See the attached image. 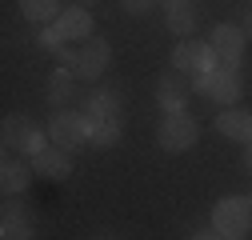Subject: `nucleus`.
Segmentation results:
<instances>
[{"instance_id":"f257e3e1","label":"nucleus","mask_w":252,"mask_h":240,"mask_svg":"<svg viewBox=\"0 0 252 240\" xmlns=\"http://www.w3.org/2000/svg\"><path fill=\"white\" fill-rule=\"evenodd\" d=\"M252 224V200L244 196H224V200H216L212 208V228L220 240H240Z\"/></svg>"},{"instance_id":"f03ea898","label":"nucleus","mask_w":252,"mask_h":240,"mask_svg":"<svg viewBox=\"0 0 252 240\" xmlns=\"http://www.w3.org/2000/svg\"><path fill=\"white\" fill-rule=\"evenodd\" d=\"M196 136H200V124L188 112H168L164 124H160V132H156V140H160L164 152H184V148L196 144Z\"/></svg>"},{"instance_id":"7ed1b4c3","label":"nucleus","mask_w":252,"mask_h":240,"mask_svg":"<svg viewBox=\"0 0 252 240\" xmlns=\"http://www.w3.org/2000/svg\"><path fill=\"white\" fill-rule=\"evenodd\" d=\"M196 92L208 100H220V104H236L240 100V72H228V68L196 72Z\"/></svg>"},{"instance_id":"20e7f679","label":"nucleus","mask_w":252,"mask_h":240,"mask_svg":"<svg viewBox=\"0 0 252 240\" xmlns=\"http://www.w3.org/2000/svg\"><path fill=\"white\" fill-rule=\"evenodd\" d=\"M212 52H216V68H228V72H240V56H244V28L236 24H216L212 32Z\"/></svg>"},{"instance_id":"39448f33","label":"nucleus","mask_w":252,"mask_h":240,"mask_svg":"<svg viewBox=\"0 0 252 240\" xmlns=\"http://www.w3.org/2000/svg\"><path fill=\"white\" fill-rule=\"evenodd\" d=\"M88 128H92V120L76 116V112H56L48 120V136H52L56 148H64V152H72V148H80L88 140Z\"/></svg>"},{"instance_id":"423d86ee","label":"nucleus","mask_w":252,"mask_h":240,"mask_svg":"<svg viewBox=\"0 0 252 240\" xmlns=\"http://www.w3.org/2000/svg\"><path fill=\"white\" fill-rule=\"evenodd\" d=\"M108 40H100V36H92V40H84V48L76 52V68H72V76H80V80H96L104 68H108Z\"/></svg>"},{"instance_id":"0eeeda50","label":"nucleus","mask_w":252,"mask_h":240,"mask_svg":"<svg viewBox=\"0 0 252 240\" xmlns=\"http://www.w3.org/2000/svg\"><path fill=\"white\" fill-rule=\"evenodd\" d=\"M172 64H176V72H208V68H216V52H212V44L188 40V44H176Z\"/></svg>"},{"instance_id":"6e6552de","label":"nucleus","mask_w":252,"mask_h":240,"mask_svg":"<svg viewBox=\"0 0 252 240\" xmlns=\"http://www.w3.org/2000/svg\"><path fill=\"white\" fill-rule=\"evenodd\" d=\"M56 32H60V40H92L88 32H92V16H88V8H64L56 16Z\"/></svg>"},{"instance_id":"1a4fd4ad","label":"nucleus","mask_w":252,"mask_h":240,"mask_svg":"<svg viewBox=\"0 0 252 240\" xmlns=\"http://www.w3.org/2000/svg\"><path fill=\"white\" fill-rule=\"evenodd\" d=\"M84 116L92 124H100V120H116L120 124V96L112 88H96V92L88 96V104H84Z\"/></svg>"},{"instance_id":"9d476101","label":"nucleus","mask_w":252,"mask_h":240,"mask_svg":"<svg viewBox=\"0 0 252 240\" xmlns=\"http://www.w3.org/2000/svg\"><path fill=\"white\" fill-rule=\"evenodd\" d=\"M32 168L40 172V176H48V180H64V176H72V160H68V152L64 148H44V152H36L32 156Z\"/></svg>"},{"instance_id":"9b49d317","label":"nucleus","mask_w":252,"mask_h":240,"mask_svg":"<svg viewBox=\"0 0 252 240\" xmlns=\"http://www.w3.org/2000/svg\"><path fill=\"white\" fill-rule=\"evenodd\" d=\"M28 180H32V168H28L24 160H4L0 164V188H4V196H20L28 188Z\"/></svg>"},{"instance_id":"f8f14e48","label":"nucleus","mask_w":252,"mask_h":240,"mask_svg":"<svg viewBox=\"0 0 252 240\" xmlns=\"http://www.w3.org/2000/svg\"><path fill=\"white\" fill-rule=\"evenodd\" d=\"M216 128L232 136V140H244L252 144V112H240V108H228V112H220L216 116Z\"/></svg>"},{"instance_id":"ddd939ff","label":"nucleus","mask_w":252,"mask_h":240,"mask_svg":"<svg viewBox=\"0 0 252 240\" xmlns=\"http://www.w3.org/2000/svg\"><path fill=\"white\" fill-rule=\"evenodd\" d=\"M164 12H168V28L176 36H188L196 28V4L192 0H164Z\"/></svg>"},{"instance_id":"4468645a","label":"nucleus","mask_w":252,"mask_h":240,"mask_svg":"<svg viewBox=\"0 0 252 240\" xmlns=\"http://www.w3.org/2000/svg\"><path fill=\"white\" fill-rule=\"evenodd\" d=\"M160 104H164V112H184V96H188V88H184V76L180 72H168V76H160Z\"/></svg>"},{"instance_id":"2eb2a0df","label":"nucleus","mask_w":252,"mask_h":240,"mask_svg":"<svg viewBox=\"0 0 252 240\" xmlns=\"http://www.w3.org/2000/svg\"><path fill=\"white\" fill-rule=\"evenodd\" d=\"M72 96H76V88H72V72H68V68L52 72V76H48V100H52V104H68Z\"/></svg>"},{"instance_id":"dca6fc26","label":"nucleus","mask_w":252,"mask_h":240,"mask_svg":"<svg viewBox=\"0 0 252 240\" xmlns=\"http://www.w3.org/2000/svg\"><path fill=\"white\" fill-rule=\"evenodd\" d=\"M20 12L32 20V24H44V20H56L60 16V0H20Z\"/></svg>"},{"instance_id":"f3484780","label":"nucleus","mask_w":252,"mask_h":240,"mask_svg":"<svg viewBox=\"0 0 252 240\" xmlns=\"http://www.w3.org/2000/svg\"><path fill=\"white\" fill-rule=\"evenodd\" d=\"M28 132H32V124L24 116H4V148H24Z\"/></svg>"},{"instance_id":"a211bd4d","label":"nucleus","mask_w":252,"mask_h":240,"mask_svg":"<svg viewBox=\"0 0 252 240\" xmlns=\"http://www.w3.org/2000/svg\"><path fill=\"white\" fill-rule=\"evenodd\" d=\"M88 140L96 144V148H112L120 140V124H116V120H100V124L88 128Z\"/></svg>"},{"instance_id":"6ab92c4d","label":"nucleus","mask_w":252,"mask_h":240,"mask_svg":"<svg viewBox=\"0 0 252 240\" xmlns=\"http://www.w3.org/2000/svg\"><path fill=\"white\" fill-rule=\"evenodd\" d=\"M0 240H32V228H28V220H4L0 224Z\"/></svg>"},{"instance_id":"aec40b11","label":"nucleus","mask_w":252,"mask_h":240,"mask_svg":"<svg viewBox=\"0 0 252 240\" xmlns=\"http://www.w3.org/2000/svg\"><path fill=\"white\" fill-rule=\"evenodd\" d=\"M0 216H4V220H28V208H24L20 196H8L4 208H0Z\"/></svg>"},{"instance_id":"412c9836","label":"nucleus","mask_w":252,"mask_h":240,"mask_svg":"<svg viewBox=\"0 0 252 240\" xmlns=\"http://www.w3.org/2000/svg\"><path fill=\"white\" fill-rule=\"evenodd\" d=\"M160 0H120V8L128 12V16H144V12H152Z\"/></svg>"},{"instance_id":"4be33fe9","label":"nucleus","mask_w":252,"mask_h":240,"mask_svg":"<svg viewBox=\"0 0 252 240\" xmlns=\"http://www.w3.org/2000/svg\"><path fill=\"white\" fill-rule=\"evenodd\" d=\"M44 148H48V136L44 132H28V140H24V148H20V152H28V156H36V152H44Z\"/></svg>"},{"instance_id":"5701e85b","label":"nucleus","mask_w":252,"mask_h":240,"mask_svg":"<svg viewBox=\"0 0 252 240\" xmlns=\"http://www.w3.org/2000/svg\"><path fill=\"white\" fill-rule=\"evenodd\" d=\"M40 44H44V48H52V52H60V48H64V40H60V32H56V28H44V32H40Z\"/></svg>"},{"instance_id":"b1692460","label":"nucleus","mask_w":252,"mask_h":240,"mask_svg":"<svg viewBox=\"0 0 252 240\" xmlns=\"http://www.w3.org/2000/svg\"><path fill=\"white\" fill-rule=\"evenodd\" d=\"M192 240H220V236H216V228H212V232H200V236H192Z\"/></svg>"},{"instance_id":"393cba45","label":"nucleus","mask_w":252,"mask_h":240,"mask_svg":"<svg viewBox=\"0 0 252 240\" xmlns=\"http://www.w3.org/2000/svg\"><path fill=\"white\" fill-rule=\"evenodd\" d=\"M244 168L252 172V144H248V152H244Z\"/></svg>"},{"instance_id":"a878e982","label":"nucleus","mask_w":252,"mask_h":240,"mask_svg":"<svg viewBox=\"0 0 252 240\" xmlns=\"http://www.w3.org/2000/svg\"><path fill=\"white\" fill-rule=\"evenodd\" d=\"M244 36H252V12H248V24H244Z\"/></svg>"},{"instance_id":"bb28decb","label":"nucleus","mask_w":252,"mask_h":240,"mask_svg":"<svg viewBox=\"0 0 252 240\" xmlns=\"http://www.w3.org/2000/svg\"><path fill=\"white\" fill-rule=\"evenodd\" d=\"M84 4H92V0H80V8H84Z\"/></svg>"}]
</instances>
